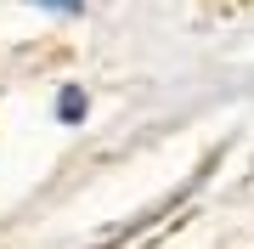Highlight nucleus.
I'll list each match as a JSON object with an SVG mask.
<instances>
[{"instance_id":"1","label":"nucleus","mask_w":254,"mask_h":249,"mask_svg":"<svg viewBox=\"0 0 254 249\" xmlns=\"http://www.w3.org/2000/svg\"><path fill=\"white\" fill-rule=\"evenodd\" d=\"M57 113H63V125H79V119H85V91H63Z\"/></svg>"},{"instance_id":"2","label":"nucleus","mask_w":254,"mask_h":249,"mask_svg":"<svg viewBox=\"0 0 254 249\" xmlns=\"http://www.w3.org/2000/svg\"><path fill=\"white\" fill-rule=\"evenodd\" d=\"M34 6H51V11H79V0H34Z\"/></svg>"}]
</instances>
